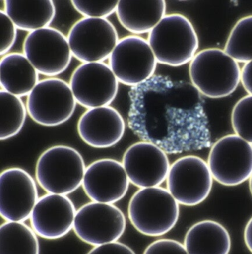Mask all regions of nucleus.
I'll return each mask as SVG.
<instances>
[{
    "mask_svg": "<svg viewBox=\"0 0 252 254\" xmlns=\"http://www.w3.org/2000/svg\"><path fill=\"white\" fill-rule=\"evenodd\" d=\"M129 96L128 127L142 141L167 153L184 148V127L203 129L204 101L191 83L155 75L132 87Z\"/></svg>",
    "mask_w": 252,
    "mask_h": 254,
    "instance_id": "1",
    "label": "nucleus"
},
{
    "mask_svg": "<svg viewBox=\"0 0 252 254\" xmlns=\"http://www.w3.org/2000/svg\"><path fill=\"white\" fill-rule=\"evenodd\" d=\"M147 41L158 63L173 67L191 63L199 48L197 32L181 13L166 15L148 34Z\"/></svg>",
    "mask_w": 252,
    "mask_h": 254,
    "instance_id": "2",
    "label": "nucleus"
},
{
    "mask_svg": "<svg viewBox=\"0 0 252 254\" xmlns=\"http://www.w3.org/2000/svg\"><path fill=\"white\" fill-rule=\"evenodd\" d=\"M189 74L191 84L207 98L229 96L241 83L239 64L219 48H206L197 52L189 63Z\"/></svg>",
    "mask_w": 252,
    "mask_h": 254,
    "instance_id": "3",
    "label": "nucleus"
},
{
    "mask_svg": "<svg viewBox=\"0 0 252 254\" xmlns=\"http://www.w3.org/2000/svg\"><path fill=\"white\" fill-rule=\"evenodd\" d=\"M128 217L134 228L148 237L170 232L179 221V204L161 187L139 189L129 200Z\"/></svg>",
    "mask_w": 252,
    "mask_h": 254,
    "instance_id": "4",
    "label": "nucleus"
},
{
    "mask_svg": "<svg viewBox=\"0 0 252 254\" xmlns=\"http://www.w3.org/2000/svg\"><path fill=\"white\" fill-rule=\"evenodd\" d=\"M86 168L78 150L66 145H56L38 158L36 182L47 193L67 196L82 186Z\"/></svg>",
    "mask_w": 252,
    "mask_h": 254,
    "instance_id": "5",
    "label": "nucleus"
},
{
    "mask_svg": "<svg viewBox=\"0 0 252 254\" xmlns=\"http://www.w3.org/2000/svg\"><path fill=\"white\" fill-rule=\"evenodd\" d=\"M76 105L69 83L57 77L39 81L26 99L30 117L43 127L65 123L73 116Z\"/></svg>",
    "mask_w": 252,
    "mask_h": 254,
    "instance_id": "6",
    "label": "nucleus"
},
{
    "mask_svg": "<svg viewBox=\"0 0 252 254\" xmlns=\"http://www.w3.org/2000/svg\"><path fill=\"white\" fill-rule=\"evenodd\" d=\"M156 58L146 39L129 35L119 39L108 59V64L120 84L132 87L155 75Z\"/></svg>",
    "mask_w": 252,
    "mask_h": 254,
    "instance_id": "7",
    "label": "nucleus"
},
{
    "mask_svg": "<svg viewBox=\"0 0 252 254\" xmlns=\"http://www.w3.org/2000/svg\"><path fill=\"white\" fill-rule=\"evenodd\" d=\"M208 166L213 179L225 187L241 185L252 175V145L237 134L219 139L211 148Z\"/></svg>",
    "mask_w": 252,
    "mask_h": 254,
    "instance_id": "8",
    "label": "nucleus"
},
{
    "mask_svg": "<svg viewBox=\"0 0 252 254\" xmlns=\"http://www.w3.org/2000/svg\"><path fill=\"white\" fill-rule=\"evenodd\" d=\"M126 225L125 214L116 205L90 202L77 210L73 231L81 241L96 247L118 242Z\"/></svg>",
    "mask_w": 252,
    "mask_h": 254,
    "instance_id": "9",
    "label": "nucleus"
},
{
    "mask_svg": "<svg viewBox=\"0 0 252 254\" xmlns=\"http://www.w3.org/2000/svg\"><path fill=\"white\" fill-rule=\"evenodd\" d=\"M72 54L81 63H104L119 41L116 27L108 19L81 18L67 33Z\"/></svg>",
    "mask_w": 252,
    "mask_h": 254,
    "instance_id": "10",
    "label": "nucleus"
},
{
    "mask_svg": "<svg viewBox=\"0 0 252 254\" xmlns=\"http://www.w3.org/2000/svg\"><path fill=\"white\" fill-rule=\"evenodd\" d=\"M23 54L38 72L47 78L65 72L72 59L67 36L52 27L28 33L23 42Z\"/></svg>",
    "mask_w": 252,
    "mask_h": 254,
    "instance_id": "11",
    "label": "nucleus"
},
{
    "mask_svg": "<svg viewBox=\"0 0 252 254\" xmlns=\"http://www.w3.org/2000/svg\"><path fill=\"white\" fill-rule=\"evenodd\" d=\"M212 185L213 177L207 162L199 157L184 156L170 166L167 190L179 205H200L210 194Z\"/></svg>",
    "mask_w": 252,
    "mask_h": 254,
    "instance_id": "12",
    "label": "nucleus"
},
{
    "mask_svg": "<svg viewBox=\"0 0 252 254\" xmlns=\"http://www.w3.org/2000/svg\"><path fill=\"white\" fill-rule=\"evenodd\" d=\"M119 84L105 63H81L69 82L77 104L87 110L110 106L117 96Z\"/></svg>",
    "mask_w": 252,
    "mask_h": 254,
    "instance_id": "13",
    "label": "nucleus"
},
{
    "mask_svg": "<svg viewBox=\"0 0 252 254\" xmlns=\"http://www.w3.org/2000/svg\"><path fill=\"white\" fill-rule=\"evenodd\" d=\"M37 184L25 169L11 167L0 175V214L5 222H25L39 200Z\"/></svg>",
    "mask_w": 252,
    "mask_h": 254,
    "instance_id": "14",
    "label": "nucleus"
},
{
    "mask_svg": "<svg viewBox=\"0 0 252 254\" xmlns=\"http://www.w3.org/2000/svg\"><path fill=\"white\" fill-rule=\"evenodd\" d=\"M122 163L130 184L139 189L160 187L167 181L171 166L165 151L142 140L126 149Z\"/></svg>",
    "mask_w": 252,
    "mask_h": 254,
    "instance_id": "15",
    "label": "nucleus"
},
{
    "mask_svg": "<svg viewBox=\"0 0 252 254\" xmlns=\"http://www.w3.org/2000/svg\"><path fill=\"white\" fill-rule=\"evenodd\" d=\"M129 184L122 162L103 158L87 166L82 187L92 202L114 205L126 196Z\"/></svg>",
    "mask_w": 252,
    "mask_h": 254,
    "instance_id": "16",
    "label": "nucleus"
},
{
    "mask_svg": "<svg viewBox=\"0 0 252 254\" xmlns=\"http://www.w3.org/2000/svg\"><path fill=\"white\" fill-rule=\"evenodd\" d=\"M76 211L68 196L47 193L36 202L30 218L31 227L42 238L59 240L73 230Z\"/></svg>",
    "mask_w": 252,
    "mask_h": 254,
    "instance_id": "17",
    "label": "nucleus"
},
{
    "mask_svg": "<svg viewBox=\"0 0 252 254\" xmlns=\"http://www.w3.org/2000/svg\"><path fill=\"white\" fill-rule=\"evenodd\" d=\"M126 130L121 113L111 106L86 110L77 124V131L84 143L95 149H108L119 143Z\"/></svg>",
    "mask_w": 252,
    "mask_h": 254,
    "instance_id": "18",
    "label": "nucleus"
},
{
    "mask_svg": "<svg viewBox=\"0 0 252 254\" xmlns=\"http://www.w3.org/2000/svg\"><path fill=\"white\" fill-rule=\"evenodd\" d=\"M167 3L157 1H119L116 16L122 27L135 36L149 34L166 16Z\"/></svg>",
    "mask_w": 252,
    "mask_h": 254,
    "instance_id": "19",
    "label": "nucleus"
},
{
    "mask_svg": "<svg viewBox=\"0 0 252 254\" xmlns=\"http://www.w3.org/2000/svg\"><path fill=\"white\" fill-rule=\"evenodd\" d=\"M39 81V72L25 54L9 53L1 57V90L20 98L27 97Z\"/></svg>",
    "mask_w": 252,
    "mask_h": 254,
    "instance_id": "20",
    "label": "nucleus"
},
{
    "mask_svg": "<svg viewBox=\"0 0 252 254\" xmlns=\"http://www.w3.org/2000/svg\"><path fill=\"white\" fill-rule=\"evenodd\" d=\"M184 245L189 254H229L232 242L229 231L221 224L203 220L190 227Z\"/></svg>",
    "mask_w": 252,
    "mask_h": 254,
    "instance_id": "21",
    "label": "nucleus"
},
{
    "mask_svg": "<svg viewBox=\"0 0 252 254\" xmlns=\"http://www.w3.org/2000/svg\"><path fill=\"white\" fill-rule=\"evenodd\" d=\"M4 11L18 30L28 33L50 27L55 19V4L43 1H4Z\"/></svg>",
    "mask_w": 252,
    "mask_h": 254,
    "instance_id": "22",
    "label": "nucleus"
},
{
    "mask_svg": "<svg viewBox=\"0 0 252 254\" xmlns=\"http://www.w3.org/2000/svg\"><path fill=\"white\" fill-rule=\"evenodd\" d=\"M37 234L25 222H4L0 226V254H39Z\"/></svg>",
    "mask_w": 252,
    "mask_h": 254,
    "instance_id": "23",
    "label": "nucleus"
},
{
    "mask_svg": "<svg viewBox=\"0 0 252 254\" xmlns=\"http://www.w3.org/2000/svg\"><path fill=\"white\" fill-rule=\"evenodd\" d=\"M0 140H7L17 135L23 128L28 110L20 97L0 90Z\"/></svg>",
    "mask_w": 252,
    "mask_h": 254,
    "instance_id": "24",
    "label": "nucleus"
},
{
    "mask_svg": "<svg viewBox=\"0 0 252 254\" xmlns=\"http://www.w3.org/2000/svg\"><path fill=\"white\" fill-rule=\"evenodd\" d=\"M224 51L238 63L252 61V15L240 19L229 33Z\"/></svg>",
    "mask_w": 252,
    "mask_h": 254,
    "instance_id": "25",
    "label": "nucleus"
},
{
    "mask_svg": "<svg viewBox=\"0 0 252 254\" xmlns=\"http://www.w3.org/2000/svg\"><path fill=\"white\" fill-rule=\"evenodd\" d=\"M231 121L235 134L252 145V95L243 97L235 104Z\"/></svg>",
    "mask_w": 252,
    "mask_h": 254,
    "instance_id": "26",
    "label": "nucleus"
},
{
    "mask_svg": "<svg viewBox=\"0 0 252 254\" xmlns=\"http://www.w3.org/2000/svg\"><path fill=\"white\" fill-rule=\"evenodd\" d=\"M119 1H71L72 7L84 18L107 19L116 13Z\"/></svg>",
    "mask_w": 252,
    "mask_h": 254,
    "instance_id": "27",
    "label": "nucleus"
},
{
    "mask_svg": "<svg viewBox=\"0 0 252 254\" xmlns=\"http://www.w3.org/2000/svg\"><path fill=\"white\" fill-rule=\"evenodd\" d=\"M0 28H1V57L9 54L17 39L18 28L13 21L3 10H0Z\"/></svg>",
    "mask_w": 252,
    "mask_h": 254,
    "instance_id": "28",
    "label": "nucleus"
},
{
    "mask_svg": "<svg viewBox=\"0 0 252 254\" xmlns=\"http://www.w3.org/2000/svg\"><path fill=\"white\" fill-rule=\"evenodd\" d=\"M143 254H189L184 245L171 239H160L149 244Z\"/></svg>",
    "mask_w": 252,
    "mask_h": 254,
    "instance_id": "29",
    "label": "nucleus"
},
{
    "mask_svg": "<svg viewBox=\"0 0 252 254\" xmlns=\"http://www.w3.org/2000/svg\"><path fill=\"white\" fill-rule=\"evenodd\" d=\"M87 254H136L126 244L115 242L93 247Z\"/></svg>",
    "mask_w": 252,
    "mask_h": 254,
    "instance_id": "30",
    "label": "nucleus"
},
{
    "mask_svg": "<svg viewBox=\"0 0 252 254\" xmlns=\"http://www.w3.org/2000/svg\"><path fill=\"white\" fill-rule=\"evenodd\" d=\"M241 83L246 92L252 95V61L246 63L241 69Z\"/></svg>",
    "mask_w": 252,
    "mask_h": 254,
    "instance_id": "31",
    "label": "nucleus"
},
{
    "mask_svg": "<svg viewBox=\"0 0 252 254\" xmlns=\"http://www.w3.org/2000/svg\"><path fill=\"white\" fill-rule=\"evenodd\" d=\"M244 241L247 249L252 253V217L246 225L244 230Z\"/></svg>",
    "mask_w": 252,
    "mask_h": 254,
    "instance_id": "32",
    "label": "nucleus"
},
{
    "mask_svg": "<svg viewBox=\"0 0 252 254\" xmlns=\"http://www.w3.org/2000/svg\"><path fill=\"white\" fill-rule=\"evenodd\" d=\"M249 184H250V192H251V194L252 196V175L251 178H250V181H249Z\"/></svg>",
    "mask_w": 252,
    "mask_h": 254,
    "instance_id": "33",
    "label": "nucleus"
}]
</instances>
